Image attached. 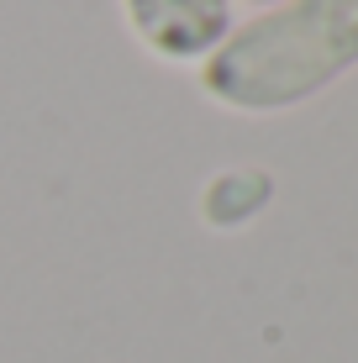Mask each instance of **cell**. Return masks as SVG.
<instances>
[{
    "instance_id": "277c9868",
    "label": "cell",
    "mask_w": 358,
    "mask_h": 363,
    "mask_svg": "<svg viewBox=\"0 0 358 363\" xmlns=\"http://www.w3.org/2000/svg\"><path fill=\"white\" fill-rule=\"evenodd\" d=\"M232 6H253V11H264V6H274V0H232Z\"/></svg>"
},
{
    "instance_id": "7a4b0ae2",
    "label": "cell",
    "mask_w": 358,
    "mask_h": 363,
    "mask_svg": "<svg viewBox=\"0 0 358 363\" xmlns=\"http://www.w3.org/2000/svg\"><path fill=\"white\" fill-rule=\"evenodd\" d=\"M127 32L164 64H201L232 32V0H121Z\"/></svg>"
},
{
    "instance_id": "3957f363",
    "label": "cell",
    "mask_w": 358,
    "mask_h": 363,
    "mask_svg": "<svg viewBox=\"0 0 358 363\" xmlns=\"http://www.w3.org/2000/svg\"><path fill=\"white\" fill-rule=\"evenodd\" d=\"M269 195H274V179H269L264 169H221V174H211V184H206V195H201V216L211 221L216 232L248 227L258 211L269 206Z\"/></svg>"
},
{
    "instance_id": "6da1fadb",
    "label": "cell",
    "mask_w": 358,
    "mask_h": 363,
    "mask_svg": "<svg viewBox=\"0 0 358 363\" xmlns=\"http://www.w3.org/2000/svg\"><path fill=\"white\" fill-rule=\"evenodd\" d=\"M358 69V0H274L232 21L201 90L237 116H285Z\"/></svg>"
}]
</instances>
